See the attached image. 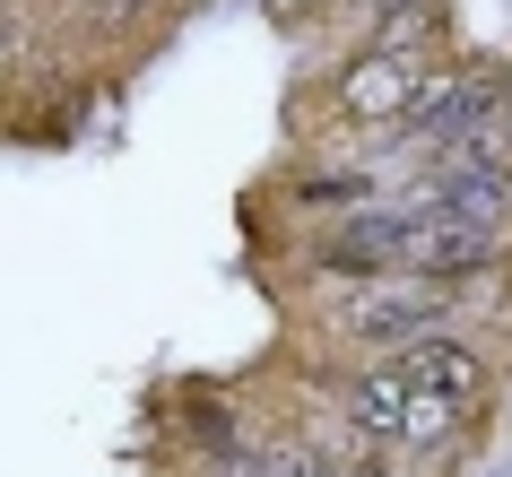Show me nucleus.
Wrapping results in <instances>:
<instances>
[{
	"mask_svg": "<svg viewBox=\"0 0 512 477\" xmlns=\"http://www.w3.org/2000/svg\"><path fill=\"white\" fill-rule=\"evenodd\" d=\"M460 321V287L452 278H417V269H382V278H348V295L330 304V330L374 356H400V347L434 339Z\"/></svg>",
	"mask_w": 512,
	"mask_h": 477,
	"instance_id": "f257e3e1",
	"label": "nucleus"
},
{
	"mask_svg": "<svg viewBox=\"0 0 512 477\" xmlns=\"http://www.w3.org/2000/svg\"><path fill=\"white\" fill-rule=\"evenodd\" d=\"M434 53H400V44H356V61L330 79V113L339 122H356V131H391L408 113V96H417V79H426Z\"/></svg>",
	"mask_w": 512,
	"mask_h": 477,
	"instance_id": "f03ea898",
	"label": "nucleus"
},
{
	"mask_svg": "<svg viewBox=\"0 0 512 477\" xmlns=\"http://www.w3.org/2000/svg\"><path fill=\"white\" fill-rule=\"evenodd\" d=\"M313 9H330V0H270V18H278V27H304Z\"/></svg>",
	"mask_w": 512,
	"mask_h": 477,
	"instance_id": "7ed1b4c3",
	"label": "nucleus"
},
{
	"mask_svg": "<svg viewBox=\"0 0 512 477\" xmlns=\"http://www.w3.org/2000/svg\"><path fill=\"white\" fill-rule=\"evenodd\" d=\"M139 9H148V0H87V18H105V27L113 18H139Z\"/></svg>",
	"mask_w": 512,
	"mask_h": 477,
	"instance_id": "20e7f679",
	"label": "nucleus"
},
{
	"mask_svg": "<svg viewBox=\"0 0 512 477\" xmlns=\"http://www.w3.org/2000/svg\"><path fill=\"white\" fill-rule=\"evenodd\" d=\"M0 9H18V0H0Z\"/></svg>",
	"mask_w": 512,
	"mask_h": 477,
	"instance_id": "39448f33",
	"label": "nucleus"
}]
</instances>
